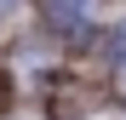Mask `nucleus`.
I'll return each instance as SVG.
<instances>
[{
	"label": "nucleus",
	"mask_w": 126,
	"mask_h": 120,
	"mask_svg": "<svg viewBox=\"0 0 126 120\" xmlns=\"http://www.w3.org/2000/svg\"><path fill=\"white\" fill-rule=\"evenodd\" d=\"M46 12H52L57 29H80V23L92 17V0H46Z\"/></svg>",
	"instance_id": "obj_1"
},
{
	"label": "nucleus",
	"mask_w": 126,
	"mask_h": 120,
	"mask_svg": "<svg viewBox=\"0 0 126 120\" xmlns=\"http://www.w3.org/2000/svg\"><path fill=\"white\" fill-rule=\"evenodd\" d=\"M0 12H12V0H0Z\"/></svg>",
	"instance_id": "obj_2"
}]
</instances>
